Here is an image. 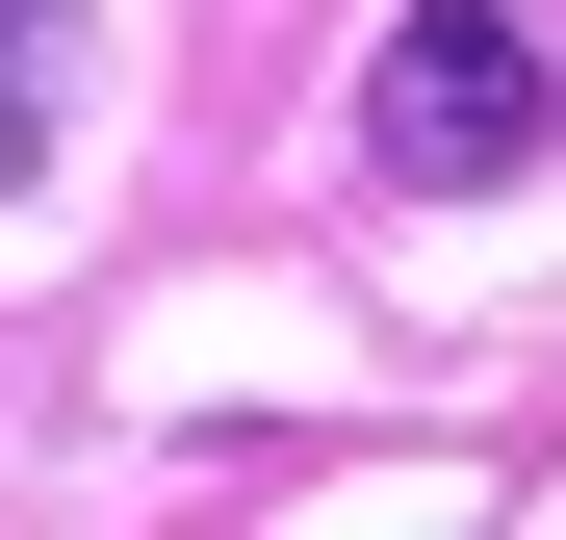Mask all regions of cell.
Instances as JSON below:
<instances>
[{"label": "cell", "instance_id": "cell-2", "mask_svg": "<svg viewBox=\"0 0 566 540\" xmlns=\"http://www.w3.org/2000/svg\"><path fill=\"white\" fill-rule=\"evenodd\" d=\"M27 155H52V104H27V77H0V180H27Z\"/></svg>", "mask_w": 566, "mask_h": 540}, {"label": "cell", "instance_id": "cell-1", "mask_svg": "<svg viewBox=\"0 0 566 540\" xmlns=\"http://www.w3.org/2000/svg\"><path fill=\"white\" fill-rule=\"evenodd\" d=\"M541 104H566V77H541L515 0H387V52H360V155H387L412 207L515 180V155H541Z\"/></svg>", "mask_w": 566, "mask_h": 540}]
</instances>
